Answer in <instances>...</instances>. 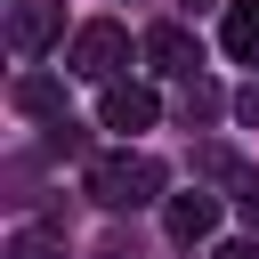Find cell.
<instances>
[{
  "mask_svg": "<svg viewBox=\"0 0 259 259\" xmlns=\"http://www.w3.org/2000/svg\"><path fill=\"white\" fill-rule=\"evenodd\" d=\"M105 130H154V113H162V97L146 89V81H105Z\"/></svg>",
  "mask_w": 259,
  "mask_h": 259,
  "instance_id": "cell-5",
  "label": "cell"
},
{
  "mask_svg": "<svg viewBox=\"0 0 259 259\" xmlns=\"http://www.w3.org/2000/svg\"><path fill=\"white\" fill-rule=\"evenodd\" d=\"M162 219H170L178 243H202V235H219V194H202V186H194V194H170Z\"/></svg>",
  "mask_w": 259,
  "mask_h": 259,
  "instance_id": "cell-6",
  "label": "cell"
},
{
  "mask_svg": "<svg viewBox=\"0 0 259 259\" xmlns=\"http://www.w3.org/2000/svg\"><path fill=\"white\" fill-rule=\"evenodd\" d=\"M57 32H65V0H8V49L16 57H40Z\"/></svg>",
  "mask_w": 259,
  "mask_h": 259,
  "instance_id": "cell-3",
  "label": "cell"
},
{
  "mask_svg": "<svg viewBox=\"0 0 259 259\" xmlns=\"http://www.w3.org/2000/svg\"><path fill=\"white\" fill-rule=\"evenodd\" d=\"M121 65H130V32H121L113 16L81 24V32H73V49H65V73H81V81H113Z\"/></svg>",
  "mask_w": 259,
  "mask_h": 259,
  "instance_id": "cell-2",
  "label": "cell"
},
{
  "mask_svg": "<svg viewBox=\"0 0 259 259\" xmlns=\"http://www.w3.org/2000/svg\"><path fill=\"white\" fill-rule=\"evenodd\" d=\"M81 186H89V202H97V210H146V202H154V194L170 186V170H162L154 154L121 146V154H97Z\"/></svg>",
  "mask_w": 259,
  "mask_h": 259,
  "instance_id": "cell-1",
  "label": "cell"
},
{
  "mask_svg": "<svg viewBox=\"0 0 259 259\" xmlns=\"http://www.w3.org/2000/svg\"><path fill=\"white\" fill-rule=\"evenodd\" d=\"M178 8H186V16H202V8H227V0H178Z\"/></svg>",
  "mask_w": 259,
  "mask_h": 259,
  "instance_id": "cell-16",
  "label": "cell"
},
{
  "mask_svg": "<svg viewBox=\"0 0 259 259\" xmlns=\"http://www.w3.org/2000/svg\"><path fill=\"white\" fill-rule=\"evenodd\" d=\"M194 170H202V178H219V186H235V194H251V186H259V178L243 170V154H235V146H202V154H194Z\"/></svg>",
  "mask_w": 259,
  "mask_h": 259,
  "instance_id": "cell-10",
  "label": "cell"
},
{
  "mask_svg": "<svg viewBox=\"0 0 259 259\" xmlns=\"http://www.w3.org/2000/svg\"><path fill=\"white\" fill-rule=\"evenodd\" d=\"M138 49H146V65H154V73H170V81L202 73V40H194L186 24H154V32L138 40Z\"/></svg>",
  "mask_w": 259,
  "mask_h": 259,
  "instance_id": "cell-4",
  "label": "cell"
},
{
  "mask_svg": "<svg viewBox=\"0 0 259 259\" xmlns=\"http://www.w3.org/2000/svg\"><path fill=\"white\" fill-rule=\"evenodd\" d=\"M210 259H259V235H251V243H219Z\"/></svg>",
  "mask_w": 259,
  "mask_h": 259,
  "instance_id": "cell-14",
  "label": "cell"
},
{
  "mask_svg": "<svg viewBox=\"0 0 259 259\" xmlns=\"http://www.w3.org/2000/svg\"><path fill=\"white\" fill-rule=\"evenodd\" d=\"M16 113H32V121H65V81H49V73H16Z\"/></svg>",
  "mask_w": 259,
  "mask_h": 259,
  "instance_id": "cell-7",
  "label": "cell"
},
{
  "mask_svg": "<svg viewBox=\"0 0 259 259\" xmlns=\"http://www.w3.org/2000/svg\"><path fill=\"white\" fill-rule=\"evenodd\" d=\"M49 154H89V130L65 113V121H49Z\"/></svg>",
  "mask_w": 259,
  "mask_h": 259,
  "instance_id": "cell-12",
  "label": "cell"
},
{
  "mask_svg": "<svg viewBox=\"0 0 259 259\" xmlns=\"http://www.w3.org/2000/svg\"><path fill=\"white\" fill-rule=\"evenodd\" d=\"M219 40H227V57H235V65H259V0H227Z\"/></svg>",
  "mask_w": 259,
  "mask_h": 259,
  "instance_id": "cell-8",
  "label": "cell"
},
{
  "mask_svg": "<svg viewBox=\"0 0 259 259\" xmlns=\"http://www.w3.org/2000/svg\"><path fill=\"white\" fill-rule=\"evenodd\" d=\"M8 259H65V227H16Z\"/></svg>",
  "mask_w": 259,
  "mask_h": 259,
  "instance_id": "cell-11",
  "label": "cell"
},
{
  "mask_svg": "<svg viewBox=\"0 0 259 259\" xmlns=\"http://www.w3.org/2000/svg\"><path fill=\"white\" fill-rule=\"evenodd\" d=\"M235 202H243V219H251V235H259V186H251V194H235Z\"/></svg>",
  "mask_w": 259,
  "mask_h": 259,
  "instance_id": "cell-15",
  "label": "cell"
},
{
  "mask_svg": "<svg viewBox=\"0 0 259 259\" xmlns=\"http://www.w3.org/2000/svg\"><path fill=\"white\" fill-rule=\"evenodd\" d=\"M235 121H251V130H259V81H251V89L235 97Z\"/></svg>",
  "mask_w": 259,
  "mask_h": 259,
  "instance_id": "cell-13",
  "label": "cell"
},
{
  "mask_svg": "<svg viewBox=\"0 0 259 259\" xmlns=\"http://www.w3.org/2000/svg\"><path fill=\"white\" fill-rule=\"evenodd\" d=\"M210 113H219V81H210V73H186V81H178V121L202 130Z\"/></svg>",
  "mask_w": 259,
  "mask_h": 259,
  "instance_id": "cell-9",
  "label": "cell"
}]
</instances>
